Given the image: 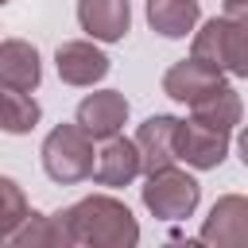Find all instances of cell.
I'll return each instance as SVG.
<instances>
[{"label": "cell", "instance_id": "obj_21", "mask_svg": "<svg viewBox=\"0 0 248 248\" xmlns=\"http://www.w3.org/2000/svg\"><path fill=\"white\" fill-rule=\"evenodd\" d=\"M0 4H8V0H0Z\"/></svg>", "mask_w": 248, "mask_h": 248}, {"label": "cell", "instance_id": "obj_5", "mask_svg": "<svg viewBox=\"0 0 248 248\" xmlns=\"http://www.w3.org/2000/svg\"><path fill=\"white\" fill-rule=\"evenodd\" d=\"M229 155V132L221 128H209L202 120H178L174 128V159H182L186 167L194 170H213L221 167Z\"/></svg>", "mask_w": 248, "mask_h": 248}, {"label": "cell", "instance_id": "obj_16", "mask_svg": "<svg viewBox=\"0 0 248 248\" xmlns=\"http://www.w3.org/2000/svg\"><path fill=\"white\" fill-rule=\"evenodd\" d=\"M43 108L31 93H19V89H4L0 85V132L8 136H27L35 124H39Z\"/></svg>", "mask_w": 248, "mask_h": 248}, {"label": "cell", "instance_id": "obj_3", "mask_svg": "<svg viewBox=\"0 0 248 248\" xmlns=\"http://www.w3.org/2000/svg\"><path fill=\"white\" fill-rule=\"evenodd\" d=\"M93 136L74 120V124H58L50 128V136L43 140V170L50 182L58 186H74V182H85L93 174Z\"/></svg>", "mask_w": 248, "mask_h": 248}, {"label": "cell", "instance_id": "obj_2", "mask_svg": "<svg viewBox=\"0 0 248 248\" xmlns=\"http://www.w3.org/2000/svg\"><path fill=\"white\" fill-rule=\"evenodd\" d=\"M190 58H198L221 74L248 78V19H229V16L205 19L202 31H194Z\"/></svg>", "mask_w": 248, "mask_h": 248}, {"label": "cell", "instance_id": "obj_12", "mask_svg": "<svg viewBox=\"0 0 248 248\" xmlns=\"http://www.w3.org/2000/svg\"><path fill=\"white\" fill-rule=\"evenodd\" d=\"M39 81H43L39 50L27 39H4L0 43V85L19 89V93H35Z\"/></svg>", "mask_w": 248, "mask_h": 248}, {"label": "cell", "instance_id": "obj_19", "mask_svg": "<svg viewBox=\"0 0 248 248\" xmlns=\"http://www.w3.org/2000/svg\"><path fill=\"white\" fill-rule=\"evenodd\" d=\"M225 16L229 19H248V0H225Z\"/></svg>", "mask_w": 248, "mask_h": 248}, {"label": "cell", "instance_id": "obj_17", "mask_svg": "<svg viewBox=\"0 0 248 248\" xmlns=\"http://www.w3.org/2000/svg\"><path fill=\"white\" fill-rule=\"evenodd\" d=\"M8 244L16 248H66V236H62V225L54 213H27V221L8 236Z\"/></svg>", "mask_w": 248, "mask_h": 248}, {"label": "cell", "instance_id": "obj_9", "mask_svg": "<svg viewBox=\"0 0 248 248\" xmlns=\"http://www.w3.org/2000/svg\"><path fill=\"white\" fill-rule=\"evenodd\" d=\"M74 120H78L93 140L120 136V128H124V120H128V101H124V93H116V89H97V93H89V97L78 101Z\"/></svg>", "mask_w": 248, "mask_h": 248}, {"label": "cell", "instance_id": "obj_10", "mask_svg": "<svg viewBox=\"0 0 248 248\" xmlns=\"http://www.w3.org/2000/svg\"><path fill=\"white\" fill-rule=\"evenodd\" d=\"M140 174H143V163H140L136 140L108 136L105 147H101L97 159H93V174H89V178H93L97 186H132Z\"/></svg>", "mask_w": 248, "mask_h": 248}, {"label": "cell", "instance_id": "obj_18", "mask_svg": "<svg viewBox=\"0 0 248 248\" xmlns=\"http://www.w3.org/2000/svg\"><path fill=\"white\" fill-rule=\"evenodd\" d=\"M27 213H31V205H27L23 190H19V182L0 174V240H8L27 221Z\"/></svg>", "mask_w": 248, "mask_h": 248}, {"label": "cell", "instance_id": "obj_14", "mask_svg": "<svg viewBox=\"0 0 248 248\" xmlns=\"http://www.w3.org/2000/svg\"><path fill=\"white\" fill-rule=\"evenodd\" d=\"M202 19L198 0H147V23L163 39H186Z\"/></svg>", "mask_w": 248, "mask_h": 248}, {"label": "cell", "instance_id": "obj_8", "mask_svg": "<svg viewBox=\"0 0 248 248\" xmlns=\"http://www.w3.org/2000/svg\"><path fill=\"white\" fill-rule=\"evenodd\" d=\"M54 66H58V78H62L66 85L85 89V85L101 81V78L108 74V66H112V62H108V54H105L101 46H93L89 39H70V43H62V46H58Z\"/></svg>", "mask_w": 248, "mask_h": 248}, {"label": "cell", "instance_id": "obj_15", "mask_svg": "<svg viewBox=\"0 0 248 248\" xmlns=\"http://www.w3.org/2000/svg\"><path fill=\"white\" fill-rule=\"evenodd\" d=\"M240 97H236V89L232 85H221V89H213L209 97H202V101H194L190 105V116L194 120H202V124H209V128H221V132H232L236 124H240Z\"/></svg>", "mask_w": 248, "mask_h": 248}, {"label": "cell", "instance_id": "obj_13", "mask_svg": "<svg viewBox=\"0 0 248 248\" xmlns=\"http://www.w3.org/2000/svg\"><path fill=\"white\" fill-rule=\"evenodd\" d=\"M174 128H178V116H170V112H155V116H147V120L140 124L136 147H140L143 174L178 163V159H174Z\"/></svg>", "mask_w": 248, "mask_h": 248}, {"label": "cell", "instance_id": "obj_11", "mask_svg": "<svg viewBox=\"0 0 248 248\" xmlns=\"http://www.w3.org/2000/svg\"><path fill=\"white\" fill-rule=\"evenodd\" d=\"M78 23L97 43H120L132 27L128 0H78Z\"/></svg>", "mask_w": 248, "mask_h": 248}, {"label": "cell", "instance_id": "obj_1", "mask_svg": "<svg viewBox=\"0 0 248 248\" xmlns=\"http://www.w3.org/2000/svg\"><path fill=\"white\" fill-rule=\"evenodd\" d=\"M66 236V248H132L140 240V225L132 209L112 194H89L54 213Z\"/></svg>", "mask_w": 248, "mask_h": 248}, {"label": "cell", "instance_id": "obj_7", "mask_svg": "<svg viewBox=\"0 0 248 248\" xmlns=\"http://www.w3.org/2000/svg\"><path fill=\"white\" fill-rule=\"evenodd\" d=\"M221 85H229L225 74L213 70V66H205V62H198V58H182V62H174L163 74V93L170 101H178V105H194V101L209 97Z\"/></svg>", "mask_w": 248, "mask_h": 248}, {"label": "cell", "instance_id": "obj_6", "mask_svg": "<svg viewBox=\"0 0 248 248\" xmlns=\"http://www.w3.org/2000/svg\"><path fill=\"white\" fill-rule=\"evenodd\" d=\"M198 240L217 244V248H248V198L244 194L217 198L209 217L202 221Z\"/></svg>", "mask_w": 248, "mask_h": 248}, {"label": "cell", "instance_id": "obj_4", "mask_svg": "<svg viewBox=\"0 0 248 248\" xmlns=\"http://www.w3.org/2000/svg\"><path fill=\"white\" fill-rule=\"evenodd\" d=\"M140 194H143L147 213L159 217V221H182V217H190V213L198 209V202H202V186H198V178L186 174V170H178L174 163L151 170Z\"/></svg>", "mask_w": 248, "mask_h": 248}, {"label": "cell", "instance_id": "obj_20", "mask_svg": "<svg viewBox=\"0 0 248 248\" xmlns=\"http://www.w3.org/2000/svg\"><path fill=\"white\" fill-rule=\"evenodd\" d=\"M236 151H240V163L248 167V124L240 128V136H236Z\"/></svg>", "mask_w": 248, "mask_h": 248}]
</instances>
